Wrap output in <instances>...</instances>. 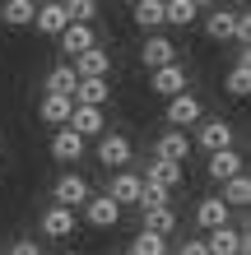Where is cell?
Masks as SVG:
<instances>
[{
    "label": "cell",
    "instance_id": "obj_1",
    "mask_svg": "<svg viewBox=\"0 0 251 255\" xmlns=\"http://www.w3.org/2000/svg\"><path fill=\"white\" fill-rule=\"evenodd\" d=\"M88 181L79 172H65V176H56V186H51V200L61 204V209H84V200H88Z\"/></svg>",
    "mask_w": 251,
    "mask_h": 255
},
{
    "label": "cell",
    "instance_id": "obj_2",
    "mask_svg": "<svg viewBox=\"0 0 251 255\" xmlns=\"http://www.w3.org/2000/svg\"><path fill=\"white\" fill-rule=\"evenodd\" d=\"M196 144L205 148V153H224V148H233V126L224 121V116L200 121V126H196Z\"/></svg>",
    "mask_w": 251,
    "mask_h": 255
},
{
    "label": "cell",
    "instance_id": "obj_3",
    "mask_svg": "<svg viewBox=\"0 0 251 255\" xmlns=\"http://www.w3.org/2000/svg\"><path fill=\"white\" fill-rule=\"evenodd\" d=\"M163 121H168V126H200V121H205V107H200V98H196V93H177V98L168 102Z\"/></svg>",
    "mask_w": 251,
    "mask_h": 255
},
{
    "label": "cell",
    "instance_id": "obj_4",
    "mask_svg": "<svg viewBox=\"0 0 251 255\" xmlns=\"http://www.w3.org/2000/svg\"><path fill=\"white\" fill-rule=\"evenodd\" d=\"M84 223H88V228H98V232H107V228L121 223V209H116L107 195H88V200H84Z\"/></svg>",
    "mask_w": 251,
    "mask_h": 255
},
{
    "label": "cell",
    "instance_id": "obj_5",
    "mask_svg": "<svg viewBox=\"0 0 251 255\" xmlns=\"http://www.w3.org/2000/svg\"><path fill=\"white\" fill-rule=\"evenodd\" d=\"M140 61H144V70H163V65H177V47L168 37H158V33H149L144 37V47H140Z\"/></svg>",
    "mask_w": 251,
    "mask_h": 255
},
{
    "label": "cell",
    "instance_id": "obj_6",
    "mask_svg": "<svg viewBox=\"0 0 251 255\" xmlns=\"http://www.w3.org/2000/svg\"><path fill=\"white\" fill-rule=\"evenodd\" d=\"M186 153H191V139H186L182 130H163V134H158V144H154V158L158 162H172V167H182Z\"/></svg>",
    "mask_w": 251,
    "mask_h": 255
},
{
    "label": "cell",
    "instance_id": "obj_7",
    "mask_svg": "<svg viewBox=\"0 0 251 255\" xmlns=\"http://www.w3.org/2000/svg\"><path fill=\"white\" fill-rule=\"evenodd\" d=\"M98 158L107 162V167L126 172V162L135 158V148H130V139H126V134H102V139H98Z\"/></svg>",
    "mask_w": 251,
    "mask_h": 255
},
{
    "label": "cell",
    "instance_id": "obj_8",
    "mask_svg": "<svg viewBox=\"0 0 251 255\" xmlns=\"http://www.w3.org/2000/svg\"><path fill=\"white\" fill-rule=\"evenodd\" d=\"M70 70H75V79H107V70H112V56L102 51V47H93V51L75 56V61H70Z\"/></svg>",
    "mask_w": 251,
    "mask_h": 255
},
{
    "label": "cell",
    "instance_id": "obj_9",
    "mask_svg": "<svg viewBox=\"0 0 251 255\" xmlns=\"http://www.w3.org/2000/svg\"><path fill=\"white\" fill-rule=\"evenodd\" d=\"M149 88H154V93L158 98H177V93H186V70L182 65H163V70H154L149 74Z\"/></svg>",
    "mask_w": 251,
    "mask_h": 255
},
{
    "label": "cell",
    "instance_id": "obj_10",
    "mask_svg": "<svg viewBox=\"0 0 251 255\" xmlns=\"http://www.w3.org/2000/svg\"><path fill=\"white\" fill-rule=\"evenodd\" d=\"M65 130H75L79 139H93V134L102 139V130H107V116H102L98 107H75V112H70V126H65Z\"/></svg>",
    "mask_w": 251,
    "mask_h": 255
},
{
    "label": "cell",
    "instance_id": "obj_11",
    "mask_svg": "<svg viewBox=\"0 0 251 255\" xmlns=\"http://www.w3.org/2000/svg\"><path fill=\"white\" fill-rule=\"evenodd\" d=\"M228 218H233V209L219 200V195H210V200H200L196 204V223L205 232H219V228H228Z\"/></svg>",
    "mask_w": 251,
    "mask_h": 255
},
{
    "label": "cell",
    "instance_id": "obj_12",
    "mask_svg": "<svg viewBox=\"0 0 251 255\" xmlns=\"http://www.w3.org/2000/svg\"><path fill=\"white\" fill-rule=\"evenodd\" d=\"M140 190H144V181L135 172H116L112 176V186H107V200L121 209V204H140Z\"/></svg>",
    "mask_w": 251,
    "mask_h": 255
},
{
    "label": "cell",
    "instance_id": "obj_13",
    "mask_svg": "<svg viewBox=\"0 0 251 255\" xmlns=\"http://www.w3.org/2000/svg\"><path fill=\"white\" fill-rule=\"evenodd\" d=\"M107 98H112V84L107 79H79L75 93H70L75 107H98V112H102V102H107Z\"/></svg>",
    "mask_w": 251,
    "mask_h": 255
},
{
    "label": "cell",
    "instance_id": "obj_14",
    "mask_svg": "<svg viewBox=\"0 0 251 255\" xmlns=\"http://www.w3.org/2000/svg\"><path fill=\"white\" fill-rule=\"evenodd\" d=\"M33 23H37V33H47V37H61L65 28H70V19H65V9H61V0H47V5H37V14H33Z\"/></svg>",
    "mask_w": 251,
    "mask_h": 255
},
{
    "label": "cell",
    "instance_id": "obj_15",
    "mask_svg": "<svg viewBox=\"0 0 251 255\" xmlns=\"http://www.w3.org/2000/svg\"><path fill=\"white\" fill-rule=\"evenodd\" d=\"M98 47V33L88 23H70L65 33H61V51L65 56H84V51H93Z\"/></svg>",
    "mask_w": 251,
    "mask_h": 255
},
{
    "label": "cell",
    "instance_id": "obj_16",
    "mask_svg": "<svg viewBox=\"0 0 251 255\" xmlns=\"http://www.w3.org/2000/svg\"><path fill=\"white\" fill-rule=\"evenodd\" d=\"M210 176L214 181H233V176H242V153L238 148H224V153H210Z\"/></svg>",
    "mask_w": 251,
    "mask_h": 255
},
{
    "label": "cell",
    "instance_id": "obj_17",
    "mask_svg": "<svg viewBox=\"0 0 251 255\" xmlns=\"http://www.w3.org/2000/svg\"><path fill=\"white\" fill-rule=\"evenodd\" d=\"M51 158L56 162H79L84 158V139H79L75 130H56L51 134Z\"/></svg>",
    "mask_w": 251,
    "mask_h": 255
},
{
    "label": "cell",
    "instance_id": "obj_18",
    "mask_svg": "<svg viewBox=\"0 0 251 255\" xmlns=\"http://www.w3.org/2000/svg\"><path fill=\"white\" fill-rule=\"evenodd\" d=\"M182 176H186L182 167H172V162H158V158H154L149 172H144L140 181H144V186H158V190H177V186H182Z\"/></svg>",
    "mask_w": 251,
    "mask_h": 255
},
{
    "label": "cell",
    "instance_id": "obj_19",
    "mask_svg": "<svg viewBox=\"0 0 251 255\" xmlns=\"http://www.w3.org/2000/svg\"><path fill=\"white\" fill-rule=\"evenodd\" d=\"M42 232H47V237H75V209L51 204L47 214H42Z\"/></svg>",
    "mask_w": 251,
    "mask_h": 255
},
{
    "label": "cell",
    "instance_id": "obj_20",
    "mask_svg": "<svg viewBox=\"0 0 251 255\" xmlns=\"http://www.w3.org/2000/svg\"><path fill=\"white\" fill-rule=\"evenodd\" d=\"M196 19H200L196 0H168V5H163V23H172V28H191Z\"/></svg>",
    "mask_w": 251,
    "mask_h": 255
},
{
    "label": "cell",
    "instance_id": "obj_21",
    "mask_svg": "<svg viewBox=\"0 0 251 255\" xmlns=\"http://www.w3.org/2000/svg\"><path fill=\"white\" fill-rule=\"evenodd\" d=\"M70 112H75V102H70V98H56V93H47V98H42V121H47V126H70Z\"/></svg>",
    "mask_w": 251,
    "mask_h": 255
},
{
    "label": "cell",
    "instance_id": "obj_22",
    "mask_svg": "<svg viewBox=\"0 0 251 255\" xmlns=\"http://www.w3.org/2000/svg\"><path fill=\"white\" fill-rule=\"evenodd\" d=\"M33 14H37L33 0H9V5H0V23H9V28H28V23H33Z\"/></svg>",
    "mask_w": 251,
    "mask_h": 255
},
{
    "label": "cell",
    "instance_id": "obj_23",
    "mask_svg": "<svg viewBox=\"0 0 251 255\" xmlns=\"http://www.w3.org/2000/svg\"><path fill=\"white\" fill-rule=\"evenodd\" d=\"M144 232H154V237L177 232V214H172V204H163V209H144Z\"/></svg>",
    "mask_w": 251,
    "mask_h": 255
},
{
    "label": "cell",
    "instance_id": "obj_24",
    "mask_svg": "<svg viewBox=\"0 0 251 255\" xmlns=\"http://www.w3.org/2000/svg\"><path fill=\"white\" fill-rule=\"evenodd\" d=\"M228 93L233 98H247L251 93V56L247 51H238V65H233V74H228Z\"/></svg>",
    "mask_w": 251,
    "mask_h": 255
},
{
    "label": "cell",
    "instance_id": "obj_25",
    "mask_svg": "<svg viewBox=\"0 0 251 255\" xmlns=\"http://www.w3.org/2000/svg\"><path fill=\"white\" fill-rule=\"evenodd\" d=\"M228 209H247L251 204V181H247V172L242 176H233V181H224V195H219Z\"/></svg>",
    "mask_w": 251,
    "mask_h": 255
},
{
    "label": "cell",
    "instance_id": "obj_26",
    "mask_svg": "<svg viewBox=\"0 0 251 255\" xmlns=\"http://www.w3.org/2000/svg\"><path fill=\"white\" fill-rule=\"evenodd\" d=\"M144 33H154V28H163V0H140L135 5V14H130Z\"/></svg>",
    "mask_w": 251,
    "mask_h": 255
},
{
    "label": "cell",
    "instance_id": "obj_27",
    "mask_svg": "<svg viewBox=\"0 0 251 255\" xmlns=\"http://www.w3.org/2000/svg\"><path fill=\"white\" fill-rule=\"evenodd\" d=\"M205 33H210V42H233V9H214L205 19Z\"/></svg>",
    "mask_w": 251,
    "mask_h": 255
},
{
    "label": "cell",
    "instance_id": "obj_28",
    "mask_svg": "<svg viewBox=\"0 0 251 255\" xmlns=\"http://www.w3.org/2000/svg\"><path fill=\"white\" fill-rule=\"evenodd\" d=\"M75 70H70V65H56L51 74H47V93H56V98H70V93H75Z\"/></svg>",
    "mask_w": 251,
    "mask_h": 255
},
{
    "label": "cell",
    "instance_id": "obj_29",
    "mask_svg": "<svg viewBox=\"0 0 251 255\" xmlns=\"http://www.w3.org/2000/svg\"><path fill=\"white\" fill-rule=\"evenodd\" d=\"M130 255H168V237H154V232H140L130 242Z\"/></svg>",
    "mask_w": 251,
    "mask_h": 255
},
{
    "label": "cell",
    "instance_id": "obj_30",
    "mask_svg": "<svg viewBox=\"0 0 251 255\" xmlns=\"http://www.w3.org/2000/svg\"><path fill=\"white\" fill-rule=\"evenodd\" d=\"M65 19L70 23H88V28H93V14H98V5H93V0H65Z\"/></svg>",
    "mask_w": 251,
    "mask_h": 255
},
{
    "label": "cell",
    "instance_id": "obj_31",
    "mask_svg": "<svg viewBox=\"0 0 251 255\" xmlns=\"http://www.w3.org/2000/svg\"><path fill=\"white\" fill-rule=\"evenodd\" d=\"M177 255H210V251H205L200 237H191V242H182V251H177Z\"/></svg>",
    "mask_w": 251,
    "mask_h": 255
},
{
    "label": "cell",
    "instance_id": "obj_32",
    "mask_svg": "<svg viewBox=\"0 0 251 255\" xmlns=\"http://www.w3.org/2000/svg\"><path fill=\"white\" fill-rule=\"evenodd\" d=\"M9 255H37V242H14Z\"/></svg>",
    "mask_w": 251,
    "mask_h": 255
}]
</instances>
